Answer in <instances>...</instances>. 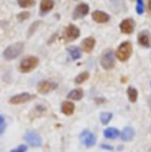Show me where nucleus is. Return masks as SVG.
Wrapping results in <instances>:
<instances>
[{
    "mask_svg": "<svg viewBox=\"0 0 151 152\" xmlns=\"http://www.w3.org/2000/svg\"><path fill=\"white\" fill-rule=\"evenodd\" d=\"M24 139H26V142L28 143L29 145H32V147H40V145H42V137H40L36 132L28 131L24 135Z\"/></svg>",
    "mask_w": 151,
    "mask_h": 152,
    "instance_id": "39448f33",
    "label": "nucleus"
},
{
    "mask_svg": "<svg viewBox=\"0 0 151 152\" xmlns=\"http://www.w3.org/2000/svg\"><path fill=\"white\" fill-rule=\"evenodd\" d=\"M100 64L104 69H112L115 66V60H114V52L111 50L104 51L103 56L100 59Z\"/></svg>",
    "mask_w": 151,
    "mask_h": 152,
    "instance_id": "20e7f679",
    "label": "nucleus"
},
{
    "mask_svg": "<svg viewBox=\"0 0 151 152\" xmlns=\"http://www.w3.org/2000/svg\"><path fill=\"white\" fill-rule=\"evenodd\" d=\"M138 43L142 45V47L149 48L151 45V35L149 31H142L141 34L138 35Z\"/></svg>",
    "mask_w": 151,
    "mask_h": 152,
    "instance_id": "9b49d317",
    "label": "nucleus"
},
{
    "mask_svg": "<svg viewBox=\"0 0 151 152\" xmlns=\"http://www.w3.org/2000/svg\"><path fill=\"white\" fill-rule=\"evenodd\" d=\"M111 118H112V113L111 112H103V113H100V121H102V124H108V121L111 120Z\"/></svg>",
    "mask_w": 151,
    "mask_h": 152,
    "instance_id": "5701e85b",
    "label": "nucleus"
},
{
    "mask_svg": "<svg viewBox=\"0 0 151 152\" xmlns=\"http://www.w3.org/2000/svg\"><path fill=\"white\" fill-rule=\"evenodd\" d=\"M135 28V23H134L133 19H125V20L120 23V31L123 34H131Z\"/></svg>",
    "mask_w": 151,
    "mask_h": 152,
    "instance_id": "f8f14e48",
    "label": "nucleus"
},
{
    "mask_svg": "<svg viewBox=\"0 0 151 152\" xmlns=\"http://www.w3.org/2000/svg\"><path fill=\"white\" fill-rule=\"evenodd\" d=\"M18 4L21 8H29L35 4V0H18Z\"/></svg>",
    "mask_w": 151,
    "mask_h": 152,
    "instance_id": "b1692460",
    "label": "nucleus"
},
{
    "mask_svg": "<svg viewBox=\"0 0 151 152\" xmlns=\"http://www.w3.org/2000/svg\"><path fill=\"white\" fill-rule=\"evenodd\" d=\"M37 63H39L37 58H35V56H27V58H24L23 60H21L20 66H19V69H20L21 72H24V74H27V72H31L34 68H36Z\"/></svg>",
    "mask_w": 151,
    "mask_h": 152,
    "instance_id": "f03ea898",
    "label": "nucleus"
},
{
    "mask_svg": "<svg viewBox=\"0 0 151 152\" xmlns=\"http://www.w3.org/2000/svg\"><path fill=\"white\" fill-rule=\"evenodd\" d=\"M54 8V0H42L40 3V13H47Z\"/></svg>",
    "mask_w": 151,
    "mask_h": 152,
    "instance_id": "dca6fc26",
    "label": "nucleus"
},
{
    "mask_svg": "<svg viewBox=\"0 0 151 152\" xmlns=\"http://www.w3.org/2000/svg\"><path fill=\"white\" fill-rule=\"evenodd\" d=\"M118 136H119V131L117 128H107L104 131V137L107 139H117Z\"/></svg>",
    "mask_w": 151,
    "mask_h": 152,
    "instance_id": "6ab92c4d",
    "label": "nucleus"
},
{
    "mask_svg": "<svg viewBox=\"0 0 151 152\" xmlns=\"http://www.w3.org/2000/svg\"><path fill=\"white\" fill-rule=\"evenodd\" d=\"M80 139H82L83 144L86 145V147H92L94 144L96 143V137L94 134H91L90 131H84L82 135H80Z\"/></svg>",
    "mask_w": 151,
    "mask_h": 152,
    "instance_id": "1a4fd4ad",
    "label": "nucleus"
},
{
    "mask_svg": "<svg viewBox=\"0 0 151 152\" xmlns=\"http://www.w3.org/2000/svg\"><path fill=\"white\" fill-rule=\"evenodd\" d=\"M92 19L96 23H107L110 20V15L103 11H95V12H92Z\"/></svg>",
    "mask_w": 151,
    "mask_h": 152,
    "instance_id": "ddd939ff",
    "label": "nucleus"
},
{
    "mask_svg": "<svg viewBox=\"0 0 151 152\" xmlns=\"http://www.w3.org/2000/svg\"><path fill=\"white\" fill-rule=\"evenodd\" d=\"M102 148H104V150H112L111 145H102Z\"/></svg>",
    "mask_w": 151,
    "mask_h": 152,
    "instance_id": "7c9ffc66",
    "label": "nucleus"
},
{
    "mask_svg": "<svg viewBox=\"0 0 151 152\" xmlns=\"http://www.w3.org/2000/svg\"><path fill=\"white\" fill-rule=\"evenodd\" d=\"M4 123V118H3V116H0V124H3Z\"/></svg>",
    "mask_w": 151,
    "mask_h": 152,
    "instance_id": "2f4dec72",
    "label": "nucleus"
},
{
    "mask_svg": "<svg viewBox=\"0 0 151 152\" xmlns=\"http://www.w3.org/2000/svg\"><path fill=\"white\" fill-rule=\"evenodd\" d=\"M150 152H151V150H150Z\"/></svg>",
    "mask_w": 151,
    "mask_h": 152,
    "instance_id": "f704fd0d",
    "label": "nucleus"
},
{
    "mask_svg": "<svg viewBox=\"0 0 151 152\" xmlns=\"http://www.w3.org/2000/svg\"><path fill=\"white\" fill-rule=\"evenodd\" d=\"M127 95H128V100H130L131 103H135L136 99H138V91H136L135 88H133V87H128Z\"/></svg>",
    "mask_w": 151,
    "mask_h": 152,
    "instance_id": "4be33fe9",
    "label": "nucleus"
},
{
    "mask_svg": "<svg viewBox=\"0 0 151 152\" xmlns=\"http://www.w3.org/2000/svg\"><path fill=\"white\" fill-rule=\"evenodd\" d=\"M88 11H90L88 4H86V3H80V4H78L76 8H75L74 13H72V18H74V19L84 18V16L88 13Z\"/></svg>",
    "mask_w": 151,
    "mask_h": 152,
    "instance_id": "0eeeda50",
    "label": "nucleus"
},
{
    "mask_svg": "<svg viewBox=\"0 0 151 152\" xmlns=\"http://www.w3.org/2000/svg\"><path fill=\"white\" fill-rule=\"evenodd\" d=\"M26 151H27V147L21 144V145H19V147H16L15 150H12L11 152H26Z\"/></svg>",
    "mask_w": 151,
    "mask_h": 152,
    "instance_id": "c85d7f7f",
    "label": "nucleus"
},
{
    "mask_svg": "<svg viewBox=\"0 0 151 152\" xmlns=\"http://www.w3.org/2000/svg\"><path fill=\"white\" fill-rule=\"evenodd\" d=\"M75 111V105L74 103L71 102H64L63 104H62V112L64 113V115H72Z\"/></svg>",
    "mask_w": 151,
    "mask_h": 152,
    "instance_id": "f3484780",
    "label": "nucleus"
},
{
    "mask_svg": "<svg viewBox=\"0 0 151 152\" xmlns=\"http://www.w3.org/2000/svg\"><path fill=\"white\" fill-rule=\"evenodd\" d=\"M4 129H5V123H3V124H0V135L4 132Z\"/></svg>",
    "mask_w": 151,
    "mask_h": 152,
    "instance_id": "c756f323",
    "label": "nucleus"
},
{
    "mask_svg": "<svg viewBox=\"0 0 151 152\" xmlns=\"http://www.w3.org/2000/svg\"><path fill=\"white\" fill-rule=\"evenodd\" d=\"M134 136H135V131H134V128H131V127H126V128L120 132V139H122L123 142H130Z\"/></svg>",
    "mask_w": 151,
    "mask_h": 152,
    "instance_id": "4468645a",
    "label": "nucleus"
},
{
    "mask_svg": "<svg viewBox=\"0 0 151 152\" xmlns=\"http://www.w3.org/2000/svg\"><path fill=\"white\" fill-rule=\"evenodd\" d=\"M83 97V91L82 89H72L68 94V99L71 100H80Z\"/></svg>",
    "mask_w": 151,
    "mask_h": 152,
    "instance_id": "aec40b11",
    "label": "nucleus"
},
{
    "mask_svg": "<svg viewBox=\"0 0 151 152\" xmlns=\"http://www.w3.org/2000/svg\"><path fill=\"white\" fill-rule=\"evenodd\" d=\"M23 50H24L23 43H15V44H11L5 48L4 52H3V56H4L5 60H13L23 52Z\"/></svg>",
    "mask_w": 151,
    "mask_h": 152,
    "instance_id": "f257e3e1",
    "label": "nucleus"
},
{
    "mask_svg": "<svg viewBox=\"0 0 151 152\" xmlns=\"http://www.w3.org/2000/svg\"><path fill=\"white\" fill-rule=\"evenodd\" d=\"M79 35H80L79 28H78L76 26H74V24H70L66 28V31H64V37H66L67 42H72V40L78 39Z\"/></svg>",
    "mask_w": 151,
    "mask_h": 152,
    "instance_id": "423d86ee",
    "label": "nucleus"
},
{
    "mask_svg": "<svg viewBox=\"0 0 151 152\" xmlns=\"http://www.w3.org/2000/svg\"><path fill=\"white\" fill-rule=\"evenodd\" d=\"M70 52V55H71V59H74V60H76V59H79L80 56H82V53H80V50L78 47H68V50H67Z\"/></svg>",
    "mask_w": 151,
    "mask_h": 152,
    "instance_id": "412c9836",
    "label": "nucleus"
},
{
    "mask_svg": "<svg viewBox=\"0 0 151 152\" xmlns=\"http://www.w3.org/2000/svg\"><path fill=\"white\" fill-rule=\"evenodd\" d=\"M88 76H90V75H88L87 72H82V74H79V75L76 76V79H75V83H76V84L83 83V81H86L88 79Z\"/></svg>",
    "mask_w": 151,
    "mask_h": 152,
    "instance_id": "393cba45",
    "label": "nucleus"
},
{
    "mask_svg": "<svg viewBox=\"0 0 151 152\" xmlns=\"http://www.w3.org/2000/svg\"><path fill=\"white\" fill-rule=\"evenodd\" d=\"M39 24H40L39 21H36V23H35V24H32V26L29 27V29H28V36H31V35L34 34V32H35V29H36V27L39 26Z\"/></svg>",
    "mask_w": 151,
    "mask_h": 152,
    "instance_id": "cd10ccee",
    "label": "nucleus"
},
{
    "mask_svg": "<svg viewBox=\"0 0 151 152\" xmlns=\"http://www.w3.org/2000/svg\"><path fill=\"white\" fill-rule=\"evenodd\" d=\"M131 51H133V45L130 42H125L118 47L117 50V58L120 61H126L131 56Z\"/></svg>",
    "mask_w": 151,
    "mask_h": 152,
    "instance_id": "7ed1b4c3",
    "label": "nucleus"
},
{
    "mask_svg": "<svg viewBox=\"0 0 151 152\" xmlns=\"http://www.w3.org/2000/svg\"><path fill=\"white\" fill-rule=\"evenodd\" d=\"M94 47H95V39L94 37H87L82 42V50L84 52H91L94 50Z\"/></svg>",
    "mask_w": 151,
    "mask_h": 152,
    "instance_id": "2eb2a0df",
    "label": "nucleus"
},
{
    "mask_svg": "<svg viewBox=\"0 0 151 152\" xmlns=\"http://www.w3.org/2000/svg\"><path fill=\"white\" fill-rule=\"evenodd\" d=\"M149 8L151 10V0H149Z\"/></svg>",
    "mask_w": 151,
    "mask_h": 152,
    "instance_id": "72a5a7b5",
    "label": "nucleus"
},
{
    "mask_svg": "<svg viewBox=\"0 0 151 152\" xmlns=\"http://www.w3.org/2000/svg\"><path fill=\"white\" fill-rule=\"evenodd\" d=\"M110 4H111V7L114 8L115 12L125 11V8H126L125 1H123V0H110Z\"/></svg>",
    "mask_w": 151,
    "mask_h": 152,
    "instance_id": "a211bd4d",
    "label": "nucleus"
},
{
    "mask_svg": "<svg viewBox=\"0 0 151 152\" xmlns=\"http://www.w3.org/2000/svg\"><path fill=\"white\" fill-rule=\"evenodd\" d=\"M32 95L27 94V92H24V94H19V95H15V96H12L10 99V103L11 104H21V103H27L29 102V100L32 99Z\"/></svg>",
    "mask_w": 151,
    "mask_h": 152,
    "instance_id": "6e6552de",
    "label": "nucleus"
},
{
    "mask_svg": "<svg viewBox=\"0 0 151 152\" xmlns=\"http://www.w3.org/2000/svg\"><path fill=\"white\" fill-rule=\"evenodd\" d=\"M56 87H58V84L54 83V81H42V83H39V86H37V91H39L40 94H48V92L56 89Z\"/></svg>",
    "mask_w": 151,
    "mask_h": 152,
    "instance_id": "9d476101",
    "label": "nucleus"
},
{
    "mask_svg": "<svg viewBox=\"0 0 151 152\" xmlns=\"http://www.w3.org/2000/svg\"><path fill=\"white\" fill-rule=\"evenodd\" d=\"M136 12H138L139 15H142V13L144 12V3H143V0H136Z\"/></svg>",
    "mask_w": 151,
    "mask_h": 152,
    "instance_id": "a878e982",
    "label": "nucleus"
},
{
    "mask_svg": "<svg viewBox=\"0 0 151 152\" xmlns=\"http://www.w3.org/2000/svg\"><path fill=\"white\" fill-rule=\"evenodd\" d=\"M29 18V12H20L18 15V20L19 21H23V20H27Z\"/></svg>",
    "mask_w": 151,
    "mask_h": 152,
    "instance_id": "bb28decb",
    "label": "nucleus"
},
{
    "mask_svg": "<svg viewBox=\"0 0 151 152\" xmlns=\"http://www.w3.org/2000/svg\"><path fill=\"white\" fill-rule=\"evenodd\" d=\"M149 105H150V108H151V97H149Z\"/></svg>",
    "mask_w": 151,
    "mask_h": 152,
    "instance_id": "473e14b6",
    "label": "nucleus"
}]
</instances>
